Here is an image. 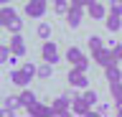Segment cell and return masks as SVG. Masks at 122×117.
<instances>
[{"mask_svg":"<svg viewBox=\"0 0 122 117\" xmlns=\"http://www.w3.org/2000/svg\"><path fill=\"white\" fill-rule=\"evenodd\" d=\"M38 76V66L36 64H23L20 69H13V74H10V79H13L15 86H20V89H25V86L30 84V79Z\"/></svg>","mask_w":122,"mask_h":117,"instance_id":"cell-1","label":"cell"},{"mask_svg":"<svg viewBox=\"0 0 122 117\" xmlns=\"http://www.w3.org/2000/svg\"><path fill=\"white\" fill-rule=\"evenodd\" d=\"M92 54H94V61H97L102 69H104V66H112V64L120 61V59L114 56V48H104V46H102V48H97V51H92Z\"/></svg>","mask_w":122,"mask_h":117,"instance_id":"cell-2","label":"cell"},{"mask_svg":"<svg viewBox=\"0 0 122 117\" xmlns=\"http://www.w3.org/2000/svg\"><path fill=\"white\" fill-rule=\"evenodd\" d=\"M69 84L74 86V89H86L89 86V79H86V71L84 69H79V66H74V69L69 71Z\"/></svg>","mask_w":122,"mask_h":117,"instance_id":"cell-3","label":"cell"},{"mask_svg":"<svg viewBox=\"0 0 122 117\" xmlns=\"http://www.w3.org/2000/svg\"><path fill=\"white\" fill-rule=\"evenodd\" d=\"M41 59L48 64H59L61 54H59V46L53 43V41H43V46H41Z\"/></svg>","mask_w":122,"mask_h":117,"instance_id":"cell-4","label":"cell"},{"mask_svg":"<svg viewBox=\"0 0 122 117\" xmlns=\"http://www.w3.org/2000/svg\"><path fill=\"white\" fill-rule=\"evenodd\" d=\"M46 5H48V0H28L25 3V15L28 18H43Z\"/></svg>","mask_w":122,"mask_h":117,"instance_id":"cell-5","label":"cell"},{"mask_svg":"<svg viewBox=\"0 0 122 117\" xmlns=\"http://www.w3.org/2000/svg\"><path fill=\"white\" fill-rule=\"evenodd\" d=\"M81 18H84V8L76 5V3H71V5H69V13H66L69 28H79V25H81Z\"/></svg>","mask_w":122,"mask_h":117,"instance_id":"cell-6","label":"cell"},{"mask_svg":"<svg viewBox=\"0 0 122 117\" xmlns=\"http://www.w3.org/2000/svg\"><path fill=\"white\" fill-rule=\"evenodd\" d=\"M51 107H53V115H61V117H64V115H69V112H71V99H69L66 94H61V97L53 102Z\"/></svg>","mask_w":122,"mask_h":117,"instance_id":"cell-7","label":"cell"},{"mask_svg":"<svg viewBox=\"0 0 122 117\" xmlns=\"http://www.w3.org/2000/svg\"><path fill=\"white\" fill-rule=\"evenodd\" d=\"M25 112H28V115H33V117H51V115H53V107H46V104L36 102V104H30Z\"/></svg>","mask_w":122,"mask_h":117,"instance_id":"cell-8","label":"cell"},{"mask_svg":"<svg viewBox=\"0 0 122 117\" xmlns=\"http://www.w3.org/2000/svg\"><path fill=\"white\" fill-rule=\"evenodd\" d=\"M71 112H74V115H94V109H92L81 97H74V102H71Z\"/></svg>","mask_w":122,"mask_h":117,"instance_id":"cell-9","label":"cell"},{"mask_svg":"<svg viewBox=\"0 0 122 117\" xmlns=\"http://www.w3.org/2000/svg\"><path fill=\"white\" fill-rule=\"evenodd\" d=\"M86 13H89V18H94V20H102V18H107V5H102V3H92L89 8H86Z\"/></svg>","mask_w":122,"mask_h":117,"instance_id":"cell-10","label":"cell"},{"mask_svg":"<svg viewBox=\"0 0 122 117\" xmlns=\"http://www.w3.org/2000/svg\"><path fill=\"white\" fill-rule=\"evenodd\" d=\"M10 48H13V56H23V54H25V41H23L20 33H13V38H10Z\"/></svg>","mask_w":122,"mask_h":117,"instance_id":"cell-11","label":"cell"},{"mask_svg":"<svg viewBox=\"0 0 122 117\" xmlns=\"http://www.w3.org/2000/svg\"><path fill=\"white\" fill-rule=\"evenodd\" d=\"M18 107H23L20 97H5V102H3V115H15Z\"/></svg>","mask_w":122,"mask_h":117,"instance_id":"cell-12","label":"cell"},{"mask_svg":"<svg viewBox=\"0 0 122 117\" xmlns=\"http://www.w3.org/2000/svg\"><path fill=\"white\" fill-rule=\"evenodd\" d=\"M104 76L109 84H114V81H122V69L117 66V64H112V66H104Z\"/></svg>","mask_w":122,"mask_h":117,"instance_id":"cell-13","label":"cell"},{"mask_svg":"<svg viewBox=\"0 0 122 117\" xmlns=\"http://www.w3.org/2000/svg\"><path fill=\"white\" fill-rule=\"evenodd\" d=\"M107 28L112 33H117V31H122V15H117V13H107Z\"/></svg>","mask_w":122,"mask_h":117,"instance_id":"cell-14","label":"cell"},{"mask_svg":"<svg viewBox=\"0 0 122 117\" xmlns=\"http://www.w3.org/2000/svg\"><path fill=\"white\" fill-rule=\"evenodd\" d=\"M81 59H84V54H81V48H79V46H69L66 48V61L69 64H74V66H76Z\"/></svg>","mask_w":122,"mask_h":117,"instance_id":"cell-15","label":"cell"},{"mask_svg":"<svg viewBox=\"0 0 122 117\" xmlns=\"http://www.w3.org/2000/svg\"><path fill=\"white\" fill-rule=\"evenodd\" d=\"M13 18H15V8H10V5H3V8H0V25H3V28H5Z\"/></svg>","mask_w":122,"mask_h":117,"instance_id":"cell-16","label":"cell"},{"mask_svg":"<svg viewBox=\"0 0 122 117\" xmlns=\"http://www.w3.org/2000/svg\"><path fill=\"white\" fill-rule=\"evenodd\" d=\"M18 97H20V104H23V107H25V109H28L30 104H36V94L30 92V89H23V92L18 94Z\"/></svg>","mask_w":122,"mask_h":117,"instance_id":"cell-17","label":"cell"},{"mask_svg":"<svg viewBox=\"0 0 122 117\" xmlns=\"http://www.w3.org/2000/svg\"><path fill=\"white\" fill-rule=\"evenodd\" d=\"M51 31H53L51 23H38V28H36V33H38V38H41V41H48V38H51Z\"/></svg>","mask_w":122,"mask_h":117,"instance_id":"cell-18","label":"cell"},{"mask_svg":"<svg viewBox=\"0 0 122 117\" xmlns=\"http://www.w3.org/2000/svg\"><path fill=\"white\" fill-rule=\"evenodd\" d=\"M81 99L86 102V104H89V107H94V104H97V92H94V89H89V86H86V89H84V94H81Z\"/></svg>","mask_w":122,"mask_h":117,"instance_id":"cell-19","label":"cell"},{"mask_svg":"<svg viewBox=\"0 0 122 117\" xmlns=\"http://www.w3.org/2000/svg\"><path fill=\"white\" fill-rule=\"evenodd\" d=\"M51 66H53V64H48V61L41 64V66H38V79H48V76H51V74H53Z\"/></svg>","mask_w":122,"mask_h":117,"instance_id":"cell-20","label":"cell"},{"mask_svg":"<svg viewBox=\"0 0 122 117\" xmlns=\"http://www.w3.org/2000/svg\"><path fill=\"white\" fill-rule=\"evenodd\" d=\"M5 28H8V31H10V33H20V31H23V20H20V18H18V15H15L13 20H10V23L5 25Z\"/></svg>","mask_w":122,"mask_h":117,"instance_id":"cell-21","label":"cell"},{"mask_svg":"<svg viewBox=\"0 0 122 117\" xmlns=\"http://www.w3.org/2000/svg\"><path fill=\"white\" fill-rule=\"evenodd\" d=\"M109 92H112V97L117 102L122 99V81H114V84H109Z\"/></svg>","mask_w":122,"mask_h":117,"instance_id":"cell-22","label":"cell"},{"mask_svg":"<svg viewBox=\"0 0 122 117\" xmlns=\"http://www.w3.org/2000/svg\"><path fill=\"white\" fill-rule=\"evenodd\" d=\"M109 13L122 15V0H109Z\"/></svg>","mask_w":122,"mask_h":117,"instance_id":"cell-23","label":"cell"},{"mask_svg":"<svg viewBox=\"0 0 122 117\" xmlns=\"http://www.w3.org/2000/svg\"><path fill=\"white\" fill-rule=\"evenodd\" d=\"M102 46H104V41L99 38V36H92V38H89V48H92V51H97V48H102Z\"/></svg>","mask_w":122,"mask_h":117,"instance_id":"cell-24","label":"cell"},{"mask_svg":"<svg viewBox=\"0 0 122 117\" xmlns=\"http://www.w3.org/2000/svg\"><path fill=\"white\" fill-rule=\"evenodd\" d=\"M71 3H76V5H81V8H89L94 0H71Z\"/></svg>","mask_w":122,"mask_h":117,"instance_id":"cell-25","label":"cell"},{"mask_svg":"<svg viewBox=\"0 0 122 117\" xmlns=\"http://www.w3.org/2000/svg\"><path fill=\"white\" fill-rule=\"evenodd\" d=\"M76 66H79V69H84V71H86V69H89V59H86V56H84V59H81V61H79V64H76Z\"/></svg>","mask_w":122,"mask_h":117,"instance_id":"cell-26","label":"cell"},{"mask_svg":"<svg viewBox=\"0 0 122 117\" xmlns=\"http://www.w3.org/2000/svg\"><path fill=\"white\" fill-rule=\"evenodd\" d=\"M112 48H114V56L122 61V43H117V46H112Z\"/></svg>","mask_w":122,"mask_h":117,"instance_id":"cell-27","label":"cell"},{"mask_svg":"<svg viewBox=\"0 0 122 117\" xmlns=\"http://www.w3.org/2000/svg\"><path fill=\"white\" fill-rule=\"evenodd\" d=\"M109 112V104H99V109H97V115H107Z\"/></svg>","mask_w":122,"mask_h":117,"instance_id":"cell-28","label":"cell"},{"mask_svg":"<svg viewBox=\"0 0 122 117\" xmlns=\"http://www.w3.org/2000/svg\"><path fill=\"white\" fill-rule=\"evenodd\" d=\"M114 112H117V115H120V117H122V99H120V102H117V107H114Z\"/></svg>","mask_w":122,"mask_h":117,"instance_id":"cell-29","label":"cell"},{"mask_svg":"<svg viewBox=\"0 0 122 117\" xmlns=\"http://www.w3.org/2000/svg\"><path fill=\"white\" fill-rule=\"evenodd\" d=\"M53 5H69V0H51Z\"/></svg>","mask_w":122,"mask_h":117,"instance_id":"cell-30","label":"cell"},{"mask_svg":"<svg viewBox=\"0 0 122 117\" xmlns=\"http://www.w3.org/2000/svg\"><path fill=\"white\" fill-rule=\"evenodd\" d=\"M0 5H10V0H0Z\"/></svg>","mask_w":122,"mask_h":117,"instance_id":"cell-31","label":"cell"}]
</instances>
